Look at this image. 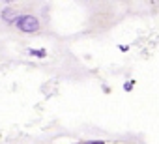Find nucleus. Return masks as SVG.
Listing matches in <instances>:
<instances>
[{"instance_id":"39448f33","label":"nucleus","mask_w":159,"mask_h":144,"mask_svg":"<svg viewBox=\"0 0 159 144\" xmlns=\"http://www.w3.org/2000/svg\"><path fill=\"white\" fill-rule=\"evenodd\" d=\"M84 144H105L103 140H88V142H84Z\"/></svg>"},{"instance_id":"20e7f679","label":"nucleus","mask_w":159,"mask_h":144,"mask_svg":"<svg viewBox=\"0 0 159 144\" xmlns=\"http://www.w3.org/2000/svg\"><path fill=\"white\" fill-rule=\"evenodd\" d=\"M133 84H135L133 81H129V83H125V86H124V88H125V92H129V90L133 88Z\"/></svg>"},{"instance_id":"f03ea898","label":"nucleus","mask_w":159,"mask_h":144,"mask_svg":"<svg viewBox=\"0 0 159 144\" xmlns=\"http://www.w3.org/2000/svg\"><path fill=\"white\" fill-rule=\"evenodd\" d=\"M0 17H2V21H4V23H8V25H15V21H17L19 13H17V10H15V8H4V10H2V13H0Z\"/></svg>"},{"instance_id":"7ed1b4c3","label":"nucleus","mask_w":159,"mask_h":144,"mask_svg":"<svg viewBox=\"0 0 159 144\" xmlns=\"http://www.w3.org/2000/svg\"><path fill=\"white\" fill-rule=\"evenodd\" d=\"M28 54L30 56H36V58H45L47 56V51L45 49H28Z\"/></svg>"},{"instance_id":"f257e3e1","label":"nucleus","mask_w":159,"mask_h":144,"mask_svg":"<svg viewBox=\"0 0 159 144\" xmlns=\"http://www.w3.org/2000/svg\"><path fill=\"white\" fill-rule=\"evenodd\" d=\"M15 26L25 32V34H34L39 30V19L30 15V13H25V15H19L17 21H15Z\"/></svg>"}]
</instances>
